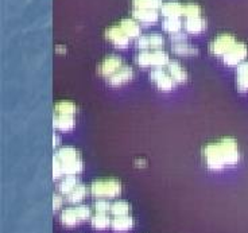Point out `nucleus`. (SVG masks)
Masks as SVG:
<instances>
[{"mask_svg": "<svg viewBox=\"0 0 248 233\" xmlns=\"http://www.w3.org/2000/svg\"><path fill=\"white\" fill-rule=\"evenodd\" d=\"M201 156L205 166L213 170L220 171L227 167H233L240 162V148L235 138L225 136L217 140L206 143L201 150Z\"/></svg>", "mask_w": 248, "mask_h": 233, "instance_id": "f257e3e1", "label": "nucleus"}, {"mask_svg": "<svg viewBox=\"0 0 248 233\" xmlns=\"http://www.w3.org/2000/svg\"><path fill=\"white\" fill-rule=\"evenodd\" d=\"M84 169L80 151L75 147H60L53 158V178L60 179L65 175H78Z\"/></svg>", "mask_w": 248, "mask_h": 233, "instance_id": "f03ea898", "label": "nucleus"}, {"mask_svg": "<svg viewBox=\"0 0 248 233\" xmlns=\"http://www.w3.org/2000/svg\"><path fill=\"white\" fill-rule=\"evenodd\" d=\"M123 190V185L118 178H100L93 181L89 186V193L97 200H111L119 197Z\"/></svg>", "mask_w": 248, "mask_h": 233, "instance_id": "7ed1b4c3", "label": "nucleus"}, {"mask_svg": "<svg viewBox=\"0 0 248 233\" xmlns=\"http://www.w3.org/2000/svg\"><path fill=\"white\" fill-rule=\"evenodd\" d=\"M134 61L140 68H159L166 66L170 58L165 50H140L134 57Z\"/></svg>", "mask_w": 248, "mask_h": 233, "instance_id": "20e7f679", "label": "nucleus"}, {"mask_svg": "<svg viewBox=\"0 0 248 233\" xmlns=\"http://www.w3.org/2000/svg\"><path fill=\"white\" fill-rule=\"evenodd\" d=\"M236 42H237V39L235 38V35L228 34V32H223V34H218L212 39L208 45V50L213 57L223 58L224 55L233 47Z\"/></svg>", "mask_w": 248, "mask_h": 233, "instance_id": "39448f33", "label": "nucleus"}, {"mask_svg": "<svg viewBox=\"0 0 248 233\" xmlns=\"http://www.w3.org/2000/svg\"><path fill=\"white\" fill-rule=\"evenodd\" d=\"M150 80L153 81L155 86L162 91V92H170L175 86V81L173 77L169 74L166 66H159V68H153L150 72Z\"/></svg>", "mask_w": 248, "mask_h": 233, "instance_id": "423d86ee", "label": "nucleus"}, {"mask_svg": "<svg viewBox=\"0 0 248 233\" xmlns=\"http://www.w3.org/2000/svg\"><path fill=\"white\" fill-rule=\"evenodd\" d=\"M248 57V47L244 42H237L233 45V47L224 55L223 62L227 66H239L240 63L246 62V58Z\"/></svg>", "mask_w": 248, "mask_h": 233, "instance_id": "0eeeda50", "label": "nucleus"}, {"mask_svg": "<svg viewBox=\"0 0 248 233\" xmlns=\"http://www.w3.org/2000/svg\"><path fill=\"white\" fill-rule=\"evenodd\" d=\"M123 60L122 57L118 54H109L103 58V61L97 65V73L104 77V78H109L111 76L118 72L119 69L123 66Z\"/></svg>", "mask_w": 248, "mask_h": 233, "instance_id": "6e6552de", "label": "nucleus"}, {"mask_svg": "<svg viewBox=\"0 0 248 233\" xmlns=\"http://www.w3.org/2000/svg\"><path fill=\"white\" fill-rule=\"evenodd\" d=\"M104 35H106L107 41H109L116 49H127V47L130 46L131 39L127 37L125 32L122 30L119 22L118 23H113V25L108 26L106 29Z\"/></svg>", "mask_w": 248, "mask_h": 233, "instance_id": "1a4fd4ad", "label": "nucleus"}, {"mask_svg": "<svg viewBox=\"0 0 248 233\" xmlns=\"http://www.w3.org/2000/svg\"><path fill=\"white\" fill-rule=\"evenodd\" d=\"M165 39L161 34H146L140 35L137 41V47L140 50H162Z\"/></svg>", "mask_w": 248, "mask_h": 233, "instance_id": "9d476101", "label": "nucleus"}, {"mask_svg": "<svg viewBox=\"0 0 248 233\" xmlns=\"http://www.w3.org/2000/svg\"><path fill=\"white\" fill-rule=\"evenodd\" d=\"M161 15L163 18H184L185 16V1L169 0L161 7Z\"/></svg>", "mask_w": 248, "mask_h": 233, "instance_id": "9b49d317", "label": "nucleus"}, {"mask_svg": "<svg viewBox=\"0 0 248 233\" xmlns=\"http://www.w3.org/2000/svg\"><path fill=\"white\" fill-rule=\"evenodd\" d=\"M132 78H134V69H132V66H130V65L124 63L123 66L119 69L116 73L108 78V84H109L112 88H119V86L130 82Z\"/></svg>", "mask_w": 248, "mask_h": 233, "instance_id": "f8f14e48", "label": "nucleus"}, {"mask_svg": "<svg viewBox=\"0 0 248 233\" xmlns=\"http://www.w3.org/2000/svg\"><path fill=\"white\" fill-rule=\"evenodd\" d=\"M161 11L158 10H142V8H132V18L142 25L151 26L156 23L159 19Z\"/></svg>", "mask_w": 248, "mask_h": 233, "instance_id": "ddd939ff", "label": "nucleus"}, {"mask_svg": "<svg viewBox=\"0 0 248 233\" xmlns=\"http://www.w3.org/2000/svg\"><path fill=\"white\" fill-rule=\"evenodd\" d=\"M184 30H185L186 34L199 35V34L206 30V20L202 16L185 19L184 20Z\"/></svg>", "mask_w": 248, "mask_h": 233, "instance_id": "4468645a", "label": "nucleus"}, {"mask_svg": "<svg viewBox=\"0 0 248 233\" xmlns=\"http://www.w3.org/2000/svg\"><path fill=\"white\" fill-rule=\"evenodd\" d=\"M119 25H120L122 30L125 32V35L130 39H135V38L140 37L142 27H140V23L137 22L134 18L122 19V20H119Z\"/></svg>", "mask_w": 248, "mask_h": 233, "instance_id": "2eb2a0df", "label": "nucleus"}, {"mask_svg": "<svg viewBox=\"0 0 248 233\" xmlns=\"http://www.w3.org/2000/svg\"><path fill=\"white\" fill-rule=\"evenodd\" d=\"M53 125H54V129H56V131H60V132H68V131H72V129L75 128L76 117L69 116V115H58V113H54V117H53Z\"/></svg>", "mask_w": 248, "mask_h": 233, "instance_id": "dca6fc26", "label": "nucleus"}, {"mask_svg": "<svg viewBox=\"0 0 248 233\" xmlns=\"http://www.w3.org/2000/svg\"><path fill=\"white\" fill-rule=\"evenodd\" d=\"M166 69L169 74L173 77V80L175 81V84H184L187 81V72L178 61L170 60V62L166 65Z\"/></svg>", "mask_w": 248, "mask_h": 233, "instance_id": "f3484780", "label": "nucleus"}, {"mask_svg": "<svg viewBox=\"0 0 248 233\" xmlns=\"http://www.w3.org/2000/svg\"><path fill=\"white\" fill-rule=\"evenodd\" d=\"M236 86L239 92H248V61L236 68Z\"/></svg>", "mask_w": 248, "mask_h": 233, "instance_id": "a211bd4d", "label": "nucleus"}, {"mask_svg": "<svg viewBox=\"0 0 248 233\" xmlns=\"http://www.w3.org/2000/svg\"><path fill=\"white\" fill-rule=\"evenodd\" d=\"M162 29L165 32H168L170 37L175 35L184 31V20L182 18H163Z\"/></svg>", "mask_w": 248, "mask_h": 233, "instance_id": "6ab92c4d", "label": "nucleus"}, {"mask_svg": "<svg viewBox=\"0 0 248 233\" xmlns=\"http://www.w3.org/2000/svg\"><path fill=\"white\" fill-rule=\"evenodd\" d=\"M171 50H173L174 54L181 55V57H193V55L199 54V49L194 45L187 42V41L171 43Z\"/></svg>", "mask_w": 248, "mask_h": 233, "instance_id": "aec40b11", "label": "nucleus"}, {"mask_svg": "<svg viewBox=\"0 0 248 233\" xmlns=\"http://www.w3.org/2000/svg\"><path fill=\"white\" fill-rule=\"evenodd\" d=\"M134 227V218L132 216H122V217H113L112 218L111 228L115 232H128Z\"/></svg>", "mask_w": 248, "mask_h": 233, "instance_id": "412c9836", "label": "nucleus"}, {"mask_svg": "<svg viewBox=\"0 0 248 233\" xmlns=\"http://www.w3.org/2000/svg\"><path fill=\"white\" fill-rule=\"evenodd\" d=\"M60 220H61V222L65 225V227H68V228L76 227V225H78V224L81 222L80 217H78V215H77V210H76L75 206L63 209V210L61 212V217H60Z\"/></svg>", "mask_w": 248, "mask_h": 233, "instance_id": "4be33fe9", "label": "nucleus"}, {"mask_svg": "<svg viewBox=\"0 0 248 233\" xmlns=\"http://www.w3.org/2000/svg\"><path fill=\"white\" fill-rule=\"evenodd\" d=\"M78 184H80V182H78L77 175H65V177L61 178V181L58 182L57 189H58V193H61L62 196L66 197Z\"/></svg>", "mask_w": 248, "mask_h": 233, "instance_id": "5701e85b", "label": "nucleus"}, {"mask_svg": "<svg viewBox=\"0 0 248 233\" xmlns=\"http://www.w3.org/2000/svg\"><path fill=\"white\" fill-rule=\"evenodd\" d=\"M89 193V189L84 184H78L76 186L73 190L69 193L68 196L65 197L66 201L69 203H73V205H78V203L87 197V194Z\"/></svg>", "mask_w": 248, "mask_h": 233, "instance_id": "b1692460", "label": "nucleus"}, {"mask_svg": "<svg viewBox=\"0 0 248 233\" xmlns=\"http://www.w3.org/2000/svg\"><path fill=\"white\" fill-rule=\"evenodd\" d=\"M77 105L70 101V100H61L58 101L54 107V113H58V115H69V116H76L77 113Z\"/></svg>", "mask_w": 248, "mask_h": 233, "instance_id": "393cba45", "label": "nucleus"}, {"mask_svg": "<svg viewBox=\"0 0 248 233\" xmlns=\"http://www.w3.org/2000/svg\"><path fill=\"white\" fill-rule=\"evenodd\" d=\"M91 225L97 231H103L112 225V218L108 213H94L91 218Z\"/></svg>", "mask_w": 248, "mask_h": 233, "instance_id": "a878e982", "label": "nucleus"}, {"mask_svg": "<svg viewBox=\"0 0 248 233\" xmlns=\"http://www.w3.org/2000/svg\"><path fill=\"white\" fill-rule=\"evenodd\" d=\"M131 213V205L127 201H115L111 206V215L113 217H122V216H128Z\"/></svg>", "mask_w": 248, "mask_h": 233, "instance_id": "bb28decb", "label": "nucleus"}, {"mask_svg": "<svg viewBox=\"0 0 248 233\" xmlns=\"http://www.w3.org/2000/svg\"><path fill=\"white\" fill-rule=\"evenodd\" d=\"M163 0H132V8L142 10H158L161 11Z\"/></svg>", "mask_w": 248, "mask_h": 233, "instance_id": "cd10ccee", "label": "nucleus"}, {"mask_svg": "<svg viewBox=\"0 0 248 233\" xmlns=\"http://www.w3.org/2000/svg\"><path fill=\"white\" fill-rule=\"evenodd\" d=\"M202 10L201 6L194 3V1H185V16L184 18H196V16H201Z\"/></svg>", "mask_w": 248, "mask_h": 233, "instance_id": "c85d7f7f", "label": "nucleus"}, {"mask_svg": "<svg viewBox=\"0 0 248 233\" xmlns=\"http://www.w3.org/2000/svg\"><path fill=\"white\" fill-rule=\"evenodd\" d=\"M75 208L77 210V215H78L81 221L91 220L92 218V209H91V206L84 205V203H78V205H76Z\"/></svg>", "mask_w": 248, "mask_h": 233, "instance_id": "c756f323", "label": "nucleus"}, {"mask_svg": "<svg viewBox=\"0 0 248 233\" xmlns=\"http://www.w3.org/2000/svg\"><path fill=\"white\" fill-rule=\"evenodd\" d=\"M111 206L112 203L108 200H97L93 209H94V213H111Z\"/></svg>", "mask_w": 248, "mask_h": 233, "instance_id": "7c9ffc66", "label": "nucleus"}, {"mask_svg": "<svg viewBox=\"0 0 248 233\" xmlns=\"http://www.w3.org/2000/svg\"><path fill=\"white\" fill-rule=\"evenodd\" d=\"M62 205H63V196L61 193H54V196H53V208H54V210L61 209Z\"/></svg>", "mask_w": 248, "mask_h": 233, "instance_id": "2f4dec72", "label": "nucleus"}, {"mask_svg": "<svg viewBox=\"0 0 248 233\" xmlns=\"http://www.w3.org/2000/svg\"><path fill=\"white\" fill-rule=\"evenodd\" d=\"M58 141L61 143V138L58 135H54V141H53V144H54V147H58Z\"/></svg>", "mask_w": 248, "mask_h": 233, "instance_id": "473e14b6", "label": "nucleus"}]
</instances>
